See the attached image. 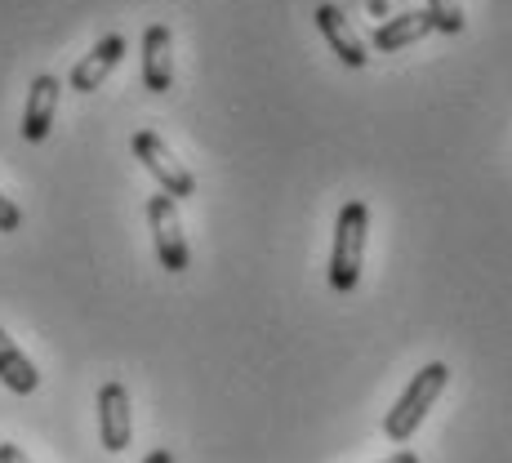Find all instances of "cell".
<instances>
[{
    "label": "cell",
    "mask_w": 512,
    "mask_h": 463,
    "mask_svg": "<svg viewBox=\"0 0 512 463\" xmlns=\"http://www.w3.org/2000/svg\"><path fill=\"white\" fill-rule=\"evenodd\" d=\"M383 463H419V455H415V450H397V455H388Z\"/></svg>",
    "instance_id": "9a60e30c"
},
{
    "label": "cell",
    "mask_w": 512,
    "mask_h": 463,
    "mask_svg": "<svg viewBox=\"0 0 512 463\" xmlns=\"http://www.w3.org/2000/svg\"><path fill=\"white\" fill-rule=\"evenodd\" d=\"M0 463H32V459H27L18 446H9V441H5V446H0Z\"/></svg>",
    "instance_id": "5bb4252c"
},
{
    "label": "cell",
    "mask_w": 512,
    "mask_h": 463,
    "mask_svg": "<svg viewBox=\"0 0 512 463\" xmlns=\"http://www.w3.org/2000/svg\"><path fill=\"white\" fill-rule=\"evenodd\" d=\"M446 383H450V366H446V361H432V366H423L415 379H410V388L401 392V401L388 410V419H383V432H388V441L406 446V441L415 437L419 423L428 419L432 401L446 392Z\"/></svg>",
    "instance_id": "7a4b0ae2"
},
{
    "label": "cell",
    "mask_w": 512,
    "mask_h": 463,
    "mask_svg": "<svg viewBox=\"0 0 512 463\" xmlns=\"http://www.w3.org/2000/svg\"><path fill=\"white\" fill-rule=\"evenodd\" d=\"M143 463H174V455H170V450H152Z\"/></svg>",
    "instance_id": "2e32d148"
},
{
    "label": "cell",
    "mask_w": 512,
    "mask_h": 463,
    "mask_svg": "<svg viewBox=\"0 0 512 463\" xmlns=\"http://www.w3.org/2000/svg\"><path fill=\"white\" fill-rule=\"evenodd\" d=\"M366 232L370 210L366 201H348L334 223V250H330V285L339 294H352L361 281V263H366Z\"/></svg>",
    "instance_id": "6da1fadb"
},
{
    "label": "cell",
    "mask_w": 512,
    "mask_h": 463,
    "mask_svg": "<svg viewBox=\"0 0 512 463\" xmlns=\"http://www.w3.org/2000/svg\"><path fill=\"white\" fill-rule=\"evenodd\" d=\"M18 223H23L18 205L9 201V196H0V232H18Z\"/></svg>",
    "instance_id": "4fadbf2b"
},
{
    "label": "cell",
    "mask_w": 512,
    "mask_h": 463,
    "mask_svg": "<svg viewBox=\"0 0 512 463\" xmlns=\"http://www.w3.org/2000/svg\"><path fill=\"white\" fill-rule=\"evenodd\" d=\"M317 27H321V36L330 41V49L343 58V67H366L370 63V54H366V45H361V36L348 27V18L339 14L334 5H321L317 9Z\"/></svg>",
    "instance_id": "9c48e42d"
},
{
    "label": "cell",
    "mask_w": 512,
    "mask_h": 463,
    "mask_svg": "<svg viewBox=\"0 0 512 463\" xmlns=\"http://www.w3.org/2000/svg\"><path fill=\"white\" fill-rule=\"evenodd\" d=\"M98 437H103V450H112V455H121L134 437L130 392H125V383H116V379H107L103 388H98Z\"/></svg>",
    "instance_id": "5b68a950"
},
{
    "label": "cell",
    "mask_w": 512,
    "mask_h": 463,
    "mask_svg": "<svg viewBox=\"0 0 512 463\" xmlns=\"http://www.w3.org/2000/svg\"><path fill=\"white\" fill-rule=\"evenodd\" d=\"M134 156H139L143 170L152 174L156 183H161V192L170 196V201H183V196L196 192V179L187 174V165L179 161V156L165 147L161 134H152V130H139V134H134Z\"/></svg>",
    "instance_id": "3957f363"
},
{
    "label": "cell",
    "mask_w": 512,
    "mask_h": 463,
    "mask_svg": "<svg viewBox=\"0 0 512 463\" xmlns=\"http://www.w3.org/2000/svg\"><path fill=\"white\" fill-rule=\"evenodd\" d=\"M428 32H432V18L419 9V14H397V18H388V23H383V27H374L370 45L379 49V54H392V49L419 45Z\"/></svg>",
    "instance_id": "30bf717a"
},
{
    "label": "cell",
    "mask_w": 512,
    "mask_h": 463,
    "mask_svg": "<svg viewBox=\"0 0 512 463\" xmlns=\"http://www.w3.org/2000/svg\"><path fill=\"white\" fill-rule=\"evenodd\" d=\"M121 58H125V36H116V32L103 36V41H98L90 54H85L81 63L72 67V90L76 94H94L98 85L112 76V67L121 63Z\"/></svg>",
    "instance_id": "ba28073f"
},
{
    "label": "cell",
    "mask_w": 512,
    "mask_h": 463,
    "mask_svg": "<svg viewBox=\"0 0 512 463\" xmlns=\"http://www.w3.org/2000/svg\"><path fill=\"white\" fill-rule=\"evenodd\" d=\"M58 94H63L58 76L41 72L32 81V90H27V107H23V139L27 143H45L49 139V130H54V116H58Z\"/></svg>",
    "instance_id": "8992f818"
},
{
    "label": "cell",
    "mask_w": 512,
    "mask_h": 463,
    "mask_svg": "<svg viewBox=\"0 0 512 463\" xmlns=\"http://www.w3.org/2000/svg\"><path fill=\"white\" fill-rule=\"evenodd\" d=\"M423 14L432 18V32H446V36L464 32V5H459V0H428Z\"/></svg>",
    "instance_id": "7c38bea8"
},
{
    "label": "cell",
    "mask_w": 512,
    "mask_h": 463,
    "mask_svg": "<svg viewBox=\"0 0 512 463\" xmlns=\"http://www.w3.org/2000/svg\"><path fill=\"white\" fill-rule=\"evenodd\" d=\"M143 85L152 94H165L174 85V36L165 23H152L143 32Z\"/></svg>",
    "instance_id": "52a82bcc"
},
{
    "label": "cell",
    "mask_w": 512,
    "mask_h": 463,
    "mask_svg": "<svg viewBox=\"0 0 512 463\" xmlns=\"http://www.w3.org/2000/svg\"><path fill=\"white\" fill-rule=\"evenodd\" d=\"M0 383H5L9 392H18V397L41 388V374H36V366L23 357V348H18L5 330H0Z\"/></svg>",
    "instance_id": "8fae6325"
},
{
    "label": "cell",
    "mask_w": 512,
    "mask_h": 463,
    "mask_svg": "<svg viewBox=\"0 0 512 463\" xmlns=\"http://www.w3.org/2000/svg\"><path fill=\"white\" fill-rule=\"evenodd\" d=\"M147 223H152V241H156V259L165 272H187L192 254H187V236L179 223V201H170L165 192H156L147 201Z\"/></svg>",
    "instance_id": "277c9868"
}]
</instances>
